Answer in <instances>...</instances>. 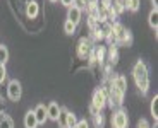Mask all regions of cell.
Returning a JSON list of instances; mask_svg holds the SVG:
<instances>
[{
	"label": "cell",
	"mask_w": 158,
	"mask_h": 128,
	"mask_svg": "<svg viewBox=\"0 0 158 128\" xmlns=\"http://www.w3.org/2000/svg\"><path fill=\"white\" fill-rule=\"evenodd\" d=\"M132 77H134L136 87L141 91V94H148V91H150V72H148V65L141 58L132 67Z\"/></svg>",
	"instance_id": "cell-1"
},
{
	"label": "cell",
	"mask_w": 158,
	"mask_h": 128,
	"mask_svg": "<svg viewBox=\"0 0 158 128\" xmlns=\"http://www.w3.org/2000/svg\"><path fill=\"white\" fill-rule=\"evenodd\" d=\"M107 39L110 41V45H115V46H118V45L120 46H129L132 43V34H131V31L124 24L114 22L112 24V33Z\"/></svg>",
	"instance_id": "cell-2"
},
{
	"label": "cell",
	"mask_w": 158,
	"mask_h": 128,
	"mask_svg": "<svg viewBox=\"0 0 158 128\" xmlns=\"http://www.w3.org/2000/svg\"><path fill=\"white\" fill-rule=\"evenodd\" d=\"M105 106H107V89L98 87V89H95L93 97H91V108H95V111L102 113Z\"/></svg>",
	"instance_id": "cell-3"
},
{
	"label": "cell",
	"mask_w": 158,
	"mask_h": 128,
	"mask_svg": "<svg viewBox=\"0 0 158 128\" xmlns=\"http://www.w3.org/2000/svg\"><path fill=\"white\" fill-rule=\"evenodd\" d=\"M112 128H129V116L127 111L122 108H118L112 114Z\"/></svg>",
	"instance_id": "cell-4"
},
{
	"label": "cell",
	"mask_w": 158,
	"mask_h": 128,
	"mask_svg": "<svg viewBox=\"0 0 158 128\" xmlns=\"http://www.w3.org/2000/svg\"><path fill=\"white\" fill-rule=\"evenodd\" d=\"M21 96H23V85H21L19 80L14 79L7 84V97L12 103H17L21 99Z\"/></svg>",
	"instance_id": "cell-5"
},
{
	"label": "cell",
	"mask_w": 158,
	"mask_h": 128,
	"mask_svg": "<svg viewBox=\"0 0 158 128\" xmlns=\"http://www.w3.org/2000/svg\"><path fill=\"white\" fill-rule=\"evenodd\" d=\"M91 53H93V43L88 38H81L77 43V56L79 58H89Z\"/></svg>",
	"instance_id": "cell-6"
},
{
	"label": "cell",
	"mask_w": 158,
	"mask_h": 128,
	"mask_svg": "<svg viewBox=\"0 0 158 128\" xmlns=\"http://www.w3.org/2000/svg\"><path fill=\"white\" fill-rule=\"evenodd\" d=\"M81 17H83V9L81 7H77V5L67 7V21H71V22H74L77 26L81 22Z\"/></svg>",
	"instance_id": "cell-7"
},
{
	"label": "cell",
	"mask_w": 158,
	"mask_h": 128,
	"mask_svg": "<svg viewBox=\"0 0 158 128\" xmlns=\"http://www.w3.org/2000/svg\"><path fill=\"white\" fill-rule=\"evenodd\" d=\"M59 114H60V106H59V103L52 101L50 104L47 106V116H48V120L57 121V120H59Z\"/></svg>",
	"instance_id": "cell-8"
},
{
	"label": "cell",
	"mask_w": 158,
	"mask_h": 128,
	"mask_svg": "<svg viewBox=\"0 0 158 128\" xmlns=\"http://www.w3.org/2000/svg\"><path fill=\"white\" fill-rule=\"evenodd\" d=\"M35 116H36L38 125H45V121L48 120V116H47V106H45V104H38V106H36Z\"/></svg>",
	"instance_id": "cell-9"
},
{
	"label": "cell",
	"mask_w": 158,
	"mask_h": 128,
	"mask_svg": "<svg viewBox=\"0 0 158 128\" xmlns=\"http://www.w3.org/2000/svg\"><path fill=\"white\" fill-rule=\"evenodd\" d=\"M40 12V5L36 4L35 0H29L28 4H26V16L29 17V19H35L36 16H38Z\"/></svg>",
	"instance_id": "cell-10"
},
{
	"label": "cell",
	"mask_w": 158,
	"mask_h": 128,
	"mask_svg": "<svg viewBox=\"0 0 158 128\" xmlns=\"http://www.w3.org/2000/svg\"><path fill=\"white\" fill-rule=\"evenodd\" d=\"M24 128H38V121H36L35 111H28L24 114Z\"/></svg>",
	"instance_id": "cell-11"
},
{
	"label": "cell",
	"mask_w": 158,
	"mask_h": 128,
	"mask_svg": "<svg viewBox=\"0 0 158 128\" xmlns=\"http://www.w3.org/2000/svg\"><path fill=\"white\" fill-rule=\"evenodd\" d=\"M148 24H150V27L155 29V31L158 29V9H151L150 16H148Z\"/></svg>",
	"instance_id": "cell-12"
},
{
	"label": "cell",
	"mask_w": 158,
	"mask_h": 128,
	"mask_svg": "<svg viewBox=\"0 0 158 128\" xmlns=\"http://www.w3.org/2000/svg\"><path fill=\"white\" fill-rule=\"evenodd\" d=\"M0 128H14V121H12V118L9 116V114H5V113L0 114Z\"/></svg>",
	"instance_id": "cell-13"
},
{
	"label": "cell",
	"mask_w": 158,
	"mask_h": 128,
	"mask_svg": "<svg viewBox=\"0 0 158 128\" xmlns=\"http://www.w3.org/2000/svg\"><path fill=\"white\" fill-rule=\"evenodd\" d=\"M124 7L131 12H138L141 7V2L139 0H124Z\"/></svg>",
	"instance_id": "cell-14"
},
{
	"label": "cell",
	"mask_w": 158,
	"mask_h": 128,
	"mask_svg": "<svg viewBox=\"0 0 158 128\" xmlns=\"http://www.w3.org/2000/svg\"><path fill=\"white\" fill-rule=\"evenodd\" d=\"M108 62H110L112 65H115V63L118 62V51H117V46H115V45H110V48H108Z\"/></svg>",
	"instance_id": "cell-15"
},
{
	"label": "cell",
	"mask_w": 158,
	"mask_h": 128,
	"mask_svg": "<svg viewBox=\"0 0 158 128\" xmlns=\"http://www.w3.org/2000/svg\"><path fill=\"white\" fill-rule=\"evenodd\" d=\"M67 113H69L67 108H60V114H59V120H57L60 128H67Z\"/></svg>",
	"instance_id": "cell-16"
},
{
	"label": "cell",
	"mask_w": 158,
	"mask_h": 128,
	"mask_svg": "<svg viewBox=\"0 0 158 128\" xmlns=\"http://www.w3.org/2000/svg\"><path fill=\"white\" fill-rule=\"evenodd\" d=\"M150 111H151V116H153V120L158 121V96H155L153 99H151Z\"/></svg>",
	"instance_id": "cell-17"
},
{
	"label": "cell",
	"mask_w": 158,
	"mask_h": 128,
	"mask_svg": "<svg viewBox=\"0 0 158 128\" xmlns=\"http://www.w3.org/2000/svg\"><path fill=\"white\" fill-rule=\"evenodd\" d=\"M76 24L74 22H71V21H65V22H64V33H65V34H69V36H72L76 33Z\"/></svg>",
	"instance_id": "cell-18"
},
{
	"label": "cell",
	"mask_w": 158,
	"mask_h": 128,
	"mask_svg": "<svg viewBox=\"0 0 158 128\" xmlns=\"http://www.w3.org/2000/svg\"><path fill=\"white\" fill-rule=\"evenodd\" d=\"M7 62H9V50H7V46L0 45V63L5 65Z\"/></svg>",
	"instance_id": "cell-19"
},
{
	"label": "cell",
	"mask_w": 158,
	"mask_h": 128,
	"mask_svg": "<svg viewBox=\"0 0 158 128\" xmlns=\"http://www.w3.org/2000/svg\"><path fill=\"white\" fill-rule=\"evenodd\" d=\"M93 120H95V128H103V126H105V116H103L102 113L95 114Z\"/></svg>",
	"instance_id": "cell-20"
},
{
	"label": "cell",
	"mask_w": 158,
	"mask_h": 128,
	"mask_svg": "<svg viewBox=\"0 0 158 128\" xmlns=\"http://www.w3.org/2000/svg\"><path fill=\"white\" fill-rule=\"evenodd\" d=\"M76 123H77V118H76V114L69 111V113H67V128H74Z\"/></svg>",
	"instance_id": "cell-21"
},
{
	"label": "cell",
	"mask_w": 158,
	"mask_h": 128,
	"mask_svg": "<svg viewBox=\"0 0 158 128\" xmlns=\"http://www.w3.org/2000/svg\"><path fill=\"white\" fill-rule=\"evenodd\" d=\"M7 79V68H5V65H2L0 63V84Z\"/></svg>",
	"instance_id": "cell-22"
},
{
	"label": "cell",
	"mask_w": 158,
	"mask_h": 128,
	"mask_svg": "<svg viewBox=\"0 0 158 128\" xmlns=\"http://www.w3.org/2000/svg\"><path fill=\"white\" fill-rule=\"evenodd\" d=\"M74 128H89V123H88L86 120H79L77 123H76Z\"/></svg>",
	"instance_id": "cell-23"
},
{
	"label": "cell",
	"mask_w": 158,
	"mask_h": 128,
	"mask_svg": "<svg viewBox=\"0 0 158 128\" xmlns=\"http://www.w3.org/2000/svg\"><path fill=\"white\" fill-rule=\"evenodd\" d=\"M138 128H150V125H148V121H146V120H139Z\"/></svg>",
	"instance_id": "cell-24"
},
{
	"label": "cell",
	"mask_w": 158,
	"mask_h": 128,
	"mask_svg": "<svg viewBox=\"0 0 158 128\" xmlns=\"http://www.w3.org/2000/svg\"><path fill=\"white\" fill-rule=\"evenodd\" d=\"M60 2H62V4L65 5V7H71V5H74L76 0H60Z\"/></svg>",
	"instance_id": "cell-25"
},
{
	"label": "cell",
	"mask_w": 158,
	"mask_h": 128,
	"mask_svg": "<svg viewBox=\"0 0 158 128\" xmlns=\"http://www.w3.org/2000/svg\"><path fill=\"white\" fill-rule=\"evenodd\" d=\"M151 5H153V9H158V0H151Z\"/></svg>",
	"instance_id": "cell-26"
},
{
	"label": "cell",
	"mask_w": 158,
	"mask_h": 128,
	"mask_svg": "<svg viewBox=\"0 0 158 128\" xmlns=\"http://www.w3.org/2000/svg\"><path fill=\"white\" fill-rule=\"evenodd\" d=\"M50 2H57V0H50Z\"/></svg>",
	"instance_id": "cell-27"
}]
</instances>
